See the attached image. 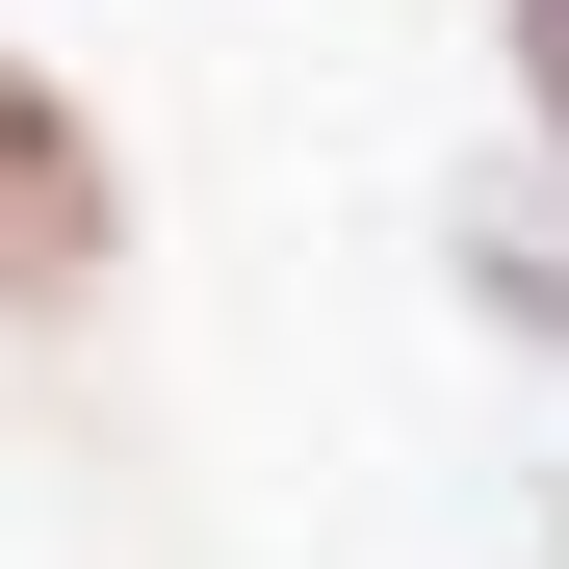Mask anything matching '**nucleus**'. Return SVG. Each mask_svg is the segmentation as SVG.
Wrapping results in <instances>:
<instances>
[{"label":"nucleus","instance_id":"obj_3","mask_svg":"<svg viewBox=\"0 0 569 569\" xmlns=\"http://www.w3.org/2000/svg\"><path fill=\"white\" fill-rule=\"evenodd\" d=\"M492 78H518V130L569 156V0H492Z\"/></svg>","mask_w":569,"mask_h":569},{"label":"nucleus","instance_id":"obj_2","mask_svg":"<svg viewBox=\"0 0 569 569\" xmlns=\"http://www.w3.org/2000/svg\"><path fill=\"white\" fill-rule=\"evenodd\" d=\"M440 284H466V337H518V362H569V156H543V130L440 181Z\"/></svg>","mask_w":569,"mask_h":569},{"label":"nucleus","instance_id":"obj_1","mask_svg":"<svg viewBox=\"0 0 569 569\" xmlns=\"http://www.w3.org/2000/svg\"><path fill=\"white\" fill-rule=\"evenodd\" d=\"M130 284V156H104V104L0 27V337H78Z\"/></svg>","mask_w":569,"mask_h":569}]
</instances>
